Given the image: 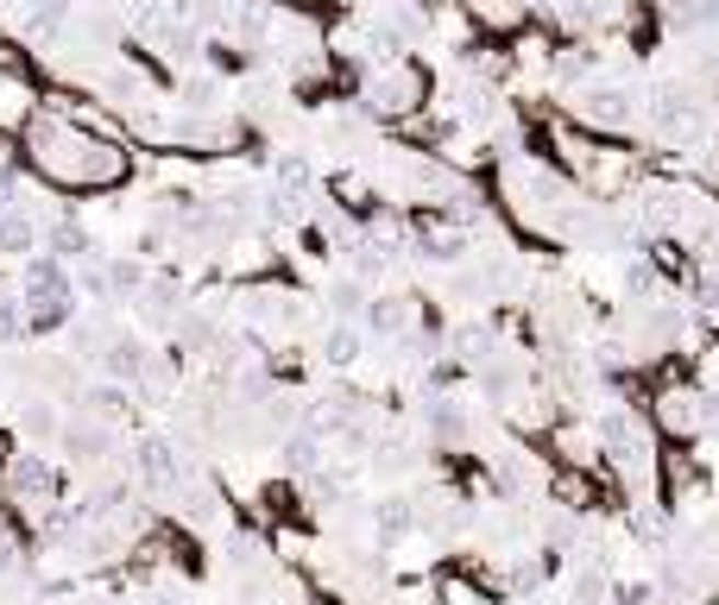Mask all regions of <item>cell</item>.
<instances>
[{
  "label": "cell",
  "mask_w": 719,
  "mask_h": 605,
  "mask_svg": "<svg viewBox=\"0 0 719 605\" xmlns=\"http://www.w3.org/2000/svg\"><path fill=\"white\" fill-rule=\"evenodd\" d=\"M379 529H386V536H404V529H411V511H404V499H386V504H379Z\"/></svg>",
  "instance_id": "obj_1"
},
{
  "label": "cell",
  "mask_w": 719,
  "mask_h": 605,
  "mask_svg": "<svg viewBox=\"0 0 719 605\" xmlns=\"http://www.w3.org/2000/svg\"><path fill=\"white\" fill-rule=\"evenodd\" d=\"M354 347H360V341L347 334V328H341V334L329 341V359H341V366H347V359H354Z\"/></svg>",
  "instance_id": "obj_2"
}]
</instances>
